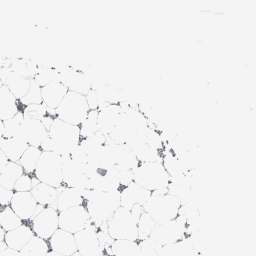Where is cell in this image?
Instances as JSON below:
<instances>
[{
    "instance_id": "cell-11",
    "label": "cell",
    "mask_w": 256,
    "mask_h": 256,
    "mask_svg": "<svg viewBox=\"0 0 256 256\" xmlns=\"http://www.w3.org/2000/svg\"><path fill=\"white\" fill-rule=\"evenodd\" d=\"M42 152L39 148L29 146L18 162L24 172L33 174Z\"/></svg>"
},
{
    "instance_id": "cell-7",
    "label": "cell",
    "mask_w": 256,
    "mask_h": 256,
    "mask_svg": "<svg viewBox=\"0 0 256 256\" xmlns=\"http://www.w3.org/2000/svg\"><path fill=\"white\" fill-rule=\"evenodd\" d=\"M38 203L30 191L14 192L10 206L15 214L34 212Z\"/></svg>"
},
{
    "instance_id": "cell-17",
    "label": "cell",
    "mask_w": 256,
    "mask_h": 256,
    "mask_svg": "<svg viewBox=\"0 0 256 256\" xmlns=\"http://www.w3.org/2000/svg\"><path fill=\"white\" fill-rule=\"evenodd\" d=\"M9 160L0 148V174Z\"/></svg>"
},
{
    "instance_id": "cell-19",
    "label": "cell",
    "mask_w": 256,
    "mask_h": 256,
    "mask_svg": "<svg viewBox=\"0 0 256 256\" xmlns=\"http://www.w3.org/2000/svg\"><path fill=\"white\" fill-rule=\"evenodd\" d=\"M3 207L4 206H2L0 205V212L2 210V208H3Z\"/></svg>"
},
{
    "instance_id": "cell-10",
    "label": "cell",
    "mask_w": 256,
    "mask_h": 256,
    "mask_svg": "<svg viewBox=\"0 0 256 256\" xmlns=\"http://www.w3.org/2000/svg\"><path fill=\"white\" fill-rule=\"evenodd\" d=\"M5 82V84L18 100L26 94L30 86V79L22 77L16 73L10 74Z\"/></svg>"
},
{
    "instance_id": "cell-3",
    "label": "cell",
    "mask_w": 256,
    "mask_h": 256,
    "mask_svg": "<svg viewBox=\"0 0 256 256\" xmlns=\"http://www.w3.org/2000/svg\"><path fill=\"white\" fill-rule=\"evenodd\" d=\"M52 249L58 254L72 256L77 251L74 234L58 228L51 236Z\"/></svg>"
},
{
    "instance_id": "cell-6",
    "label": "cell",
    "mask_w": 256,
    "mask_h": 256,
    "mask_svg": "<svg viewBox=\"0 0 256 256\" xmlns=\"http://www.w3.org/2000/svg\"><path fill=\"white\" fill-rule=\"evenodd\" d=\"M19 111L18 100L8 87L4 84L0 88V120L2 121L12 118Z\"/></svg>"
},
{
    "instance_id": "cell-13",
    "label": "cell",
    "mask_w": 256,
    "mask_h": 256,
    "mask_svg": "<svg viewBox=\"0 0 256 256\" xmlns=\"http://www.w3.org/2000/svg\"><path fill=\"white\" fill-rule=\"evenodd\" d=\"M19 101L24 107L31 104H41L43 102L41 88L36 84L34 79H30L28 90Z\"/></svg>"
},
{
    "instance_id": "cell-14",
    "label": "cell",
    "mask_w": 256,
    "mask_h": 256,
    "mask_svg": "<svg viewBox=\"0 0 256 256\" xmlns=\"http://www.w3.org/2000/svg\"><path fill=\"white\" fill-rule=\"evenodd\" d=\"M32 174L24 172L16 181L14 188V192H28L32 188Z\"/></svg>"
},
{
    "instance_id": "cell-5",
    "label": "cell",
    "mask_w": 256,
    "mask_h": 256,
    "mask_svg": "<svg viewBox=\"0 0 256 256\" xmlns=\"http://www.w3.org/2000/svg\"><path fill=\"white\" fill-rule=\"evenodd\" d=\"M29 146L22 137L2 138L0 142L1 150L10 161L14 162H18Z\"/></svg>"
},
{
    "instance_id": "cell-4",
    "label": "cell",
    "mask_w": 256,
    "mask_h": 256,
    "mask_svg": "<svg viewBox=\"0 0 256 256\" xmlns=\"http://www.w3.org/2000/svg\"><path fill=\"white\" fill-rule=\"evenodd\" d=\"M68 91V88L60 82H52L41 88L43 102L48 108L56 109Z\"/></svg>"
},
{
    "instance_id": "cell-20",
    "label": "cell",
    "mask_w": 256,
    "mask_h": 256,
    "mask_svg": "<svg viewBox=\"0 0 256 256\" xmlns=\"http://www.w3.org/2000/svg\"><path fill=\"white\" fill-rule=\"evenodd\" d=\"M0 87H1V86H0Z\"/></svg>"
},
{
    "instance_id": "cell-18",
    "label": "cell",
    "mask_w": 256,
    "mask_h": 256,
    "mask_svg": "<svg viewBox=\"0 0 256 256\" xmlns=\"http://www.w3.org/2000/svg\"><path fill=\"white\" fill-rule=\"evenodd\" d=\"M4 133V125L3 121L0 120V142L3 136Z\"/></svg>"
},
{
    "instance_id": "cell-16",
    "label": "cell",
    "mask_w": 256,
    "mask_h": 256,
    "mask_svg": "<svg viewBox=\"0 0 256 256\" xmlns=\"http://www.w3.org/2000/svg\"><path fill=\"white\" fill-rule=\"evenodd\" d=\"M85 98L90 110L98 109V100L96 90L94 89L91 88L85 96Z\"/></svg>"
},
{
    "instance_id": "cell-15",
    "label": "cell",
    "mask_w": 256,
    "mask_h": 256,
    "mask_svg": "<svg viewBox=\"0 0 256 256\" xmlns=\"http://www.w3.org/2000/svg\"><path fill=\"white\" fill-rule=\"evenodd\" d=\"M14 193V190H6L0 184V205L2 206H10Z\"/></svg>"
},
{
    "instance_id": "cell-9",
    "label": "cell",
    "mask_w": 256,
    "mask_h": 256,
    "mask_svg": "<svg viewBox=\"0 0 256 256\" xmlns=\"http://www.w3.org/2000/svg\"><path fill=\"white\" fill-rule=\"evenodd\" d=\"M24 172L18 162L9 160L0 174V184L6 190H14L16 181Z\"/></svg>"
},
{
    "instance_id": "cell-8",
    "label": "cell",
    "mask_w": 256,
    "mask_h": 256,
    "mask_svg": "<svg viewBox=\"0 0 256 256\" xmlns=\"http://www.w3.org/2000/svg\"><path fill=\"white\" fill-rule=\"evenodd\" d=\"M60 82L68 88V90L84 96H86L92 88L89 78L79 72H74L62 76Z\"/></svg>"
},
{
    "instance_id": "cell-2",
    "label": "cell",
    "mask_w": 256,
    "mask_h": 256,
    "mask_svg": "<svg viewBox=\"0 0 256 256\" xmlns=\"http://www.w3.org/2000/svg\"><path fill=\"white\" fill-rule=\"evenodd\" d=\"M24 118L21 126L22 138L30 146L40 148L42 142L48 136V131L40 120L28 116Z\"/></svg>"
},
{
    "instance_id": "cell-1",
    "label": "cell",
    "mask_w": 256,
    "mask_h": 256,
    "mask_svg": "<svg viewBox=\"0 0 256 256\" xmlns=\"http://www.w3.org/2000/svg\"><path fill=\"white\" fill-rule=\"evenodd\" d=\"M90 110L85 96L68 90L55 109L56 114L61 118L64 116H82L88 114Z\"/></svg>"
},
{
    "instance_id": "cell-12",
    "label": "cell",
    "mask_w": 256,
    "mask_h": 256,
    "mask_svg": "<svg viewBox=\"0 0 256 256\" xmlns=\"http://www.w3.org/2000/svg\"><path fill=\"white\" fill-rule=\"evenodd\" d=\"M54 190L52 186L40 182L30 192L38 204L44 206L52 202V192Z\"/></svg>"
}]
</instances>
